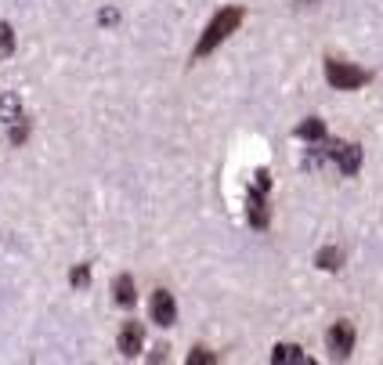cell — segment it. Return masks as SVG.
I'll return each mask as SVG.
<instances>
[{
	"instance_id": "obj_1",
	"label": "cell",
	"mask_w": 383,
	"mask_h": 365,
	"mask_svg": "<svg viewBox=\"0 0 383 365\" xmlns=\"http://www.w3.org/2000/svg\"><path fill=\"white\" fill-rule=\"evenodd\" d=\"M239 26H243V8H224L221 15H214V22L206 26V33H203V40H199V48H196L192 58H206L210 51H217V44H224Z\"/></svg>"
},
{
	"instance_id": "obj_2",
	"label": "cell",
	"mask_w": 383,
	"mask_h": 365,
	"mask_svg": "<svg viewBox=\"0 0 383 365\" xmlns=\"http://www.w3.org/2000/svg\"><path fill=\"white\" fill-rule=\"evenodd\" d=\"M326 80L333 83L336 91H354V87H361L369 76H366V69H358V66H351V62H336V58H329L326 62Z\"/></svg>"
},
{
	"instance_id": "obj_3",
	"label": "cell",
	"mask_w": 383,
	"mask_h": 365,
	"mask_svg": "<svg viewBox=\"0 0 383 365\" xmlns=\"http://www.w3.org/2000/svg\"><path fill=\"white\" fill-rule=\"evenodd\" d=\"M326 343H329V351L336 358H347L354 351V326L351 322H336V326L326 333Z\"/></svg>"
},
{
	"instance_id": "obj_4",
	"label": "cell",
	"mask_w": 383,
	"mask_h": 365,
	"mask_svg": "<svg viewBox=\"0 0 383 365\" xmlns=\"http://www.w3.org/2000/svg\"><path fill=\"white\" fill-rule=\"evenodd\" d=\"M246 217L253 228H268L271 213H268V203H264V192L261 188H250L246 192Z\"/></svg>"
},
{
	"instance_id": "obj_5",
	"label": "cell",
	"mask_w": 383,
	"mask_h": 365,
	"mask_svg": "<svg viewBox=\"0 0 383 365\" xmlns=\"http://www.w3.org/2000/svg\"><path fill=\"white\" fill-rule=\"evenodd\" d=\"M152 322H159V326H174L178 322V304H174V296H170L166 289L152 293Z\"/></svg>"
},
{
	"instance_id": "obj_6",
	"label": "cell",
	"mask_w": 383,
	"mask_h": 365,
	"mask_svg": "<svg viewBox=\"0 0 383 365\" xmlns=\"http://www.w3.org/2000/svg\"><path fill=\"white\" fill-rule=\"evenodd\" d=\"M141 343H145V329L138 326V322H127V326L120 329V340H116V348L123 358H134L141 351Z\"/></svg>"
},
{
	"instance_id": "obj_7",
	"label": "cell",
	"mask_w": 383,
	"mask_h": 365,
	"mask_svg": "<svg viewBox=\"0 0 383 365\" xmlns=\"http://www.w3.org/2000/svg\"><path fill=\"white\" fill-rule=\"evenodd\" d=\"M333 159L340 166V174H358V166H361V148L358 145H333Z\"/></svg>"
},
{
	"instance_id": "obj_8",
	"label": "cell",
	"mask_w": 383,
	"mask_h": 365,
	"mask_svg": "<svg viewBox=\"0 0 383 365\" xmlns=\"http://www.w3.org/2000/svg\"><path fill=\"white\" fill-rule=\"evenodd\" d=\"M271 362L275 365H304L308 355L296 348V343H275V351H271Z\"/></svg>"
},
{
	"instance_id": "obj_9",
	"label": "cell",
	"mask_w": 383,
	"mask_h": 365,
	"mask_svg": "<svg viewBox=\"0 0 383 365\" xmlns=\"http://www.w3.org/2000/svg\"><path fill=\"white\" fill-rule=\"evenodd\" d=\"M113 293H116V304H120V308H134L138 289H134V278H131V275H120L116 282H113Z\"/></svg>"
},
{
	"instance_id": "obj_10",
	"label": "cell",
	"mask_w": 383,
	"mask_h": 365,
	"mask_svg": "<svg viewBox=\"0 0 383 365\" xmlns=\"http://www.w3.org/2000/svg\"><path fill=\"white\" fill-rule=\"evenodd\" d=\"M296 138H304V141H322V138H326V123L318 120V116H311V120H304L301 127H296Z\"/></svg>"
},
{
	"instance_id": "obj_11",
	"label": "cell",
	"mask_w": 383,
	"mask_h": 365,
	"mask_svg": "<svg viewBox=\"0 0 383 365\" xmlns=\"http://www.w3.org/2000/svg\"><path fill=\"white\" fill-rule=\"evenodd\" d=\"M315 264L322 268V271H336L340 264H344V253H340L336 246H326V250H318V257H315Z\"/></svg>"
},
{
	"instance_id": "obj_12",
	"label": "cell",
	"mask_w": 383,
	"mask_h": 365,
	"mask_svg": "<svg viewBox=\"0 0 383 365\" xmlns=\"http://www.w3.org/2000/svg\"><path fill=\"white\" fill-rule=\"evenodd\" d=\"M18 116H22V105H18V98H15V94H0V120L15 123Z\"/></svg>"
},
{
	"instance_id": "obj_13",
	"label": "cell",
	"mask_w": 383,
	"mask_h": 365,
	"mask_svg": "<svg viewBox=\"0 0 383 365\" xmlns=\"http://www.w3.org/2000/svg\"><path fill=\"white\" fill-rule=\"evenodd\" d=\"M15 55V33L8 22H0V58H11Z\"/></svg>"
},
{
	"instance_id": "obj_14",
	"label": "cell",
	"mask_w": 383,
	"mask_h": 365,
	"mask_svg": "<svg viewBox=\"0 0 383 365\" xmlns=\"http://www.w3.org/2000/svg\"><path fill=\"white\" fill-rule=\"evenodd\" d=\"M69 282H73L76 289H87V286H91V268H87V264L73 268V271H69Z\"/></svg>"
},
{
	"instance_id": "obj_15",
	"label": "cell",
	"mask_w": 383,
	"mask_h": 365,
	"mask_svg": "<svg viewBox=\"0 0 383 365\" xmlns=\"http://www.w3.org/2000/svg\"><path fill=\"white\" fill-rule=\"evenodd\" d=\"M214 362H217V355H210L206 348H196L188 355V365H214Z\"/></svg>"
},
{
	"instance_id": "obj_16",
	"label": "cell",
	"mask_w": 383,
	"mask_h": 365,
	"mask_svg": "<svg viewBox=\"0 0 383 365\" xmlns=\"http://www.w3.org/2000/svg\"><path fill=\"white\" fill-rule=\"evenodd\" d=\"M98 22H101V26H116V22H120V11H116V8L98 11Z\"/></svg>"
},
{
	"instance_id": "obj_17",
	"label": "cell",
	"mask_w": 383,
	"mask_h": 365,
	"mask_svg": "<svg viewBox=\"0 0 383 365\" xmlns=\"http://www.w3.org/2000/svg\"><path fill=\"white\" fill-rule=\"evenodd\" d=\"M257 188H261V192H268V188H271V178H268V170H257Z\"/></svg>"
},
{
	"instance_id": "obj_18",
	"label": "cell",
	"mask_w": 383,
	"mask_h": 365,
	"mask_svg": "<svg viewBox=\"0 0 383 365\" xmlns=\"http://www.w3.org/2000/svg\"><path fill=\"white\" fill-rule=\"evenodd\" d=\"M296 4H301V8H311V0H296Z\"/></svg>"
}]
</instances>
